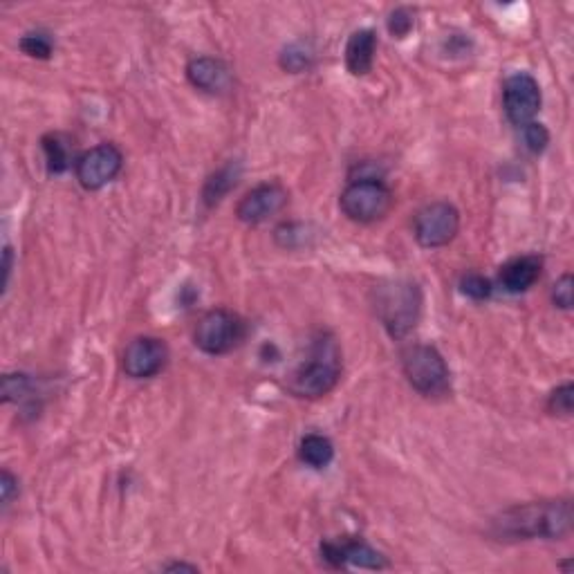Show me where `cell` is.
I'll return each instance as SVG.
<instances>
[{"label": "cell", "mask_w": 574, "mask_h": 574, "mask_svg": "<svg viewBox=\"0 0 574 574\" xmlns=\"http://www.w3.org/2000/svg\"><path fill=\"white\" fill-rule=\"evenodd\" d=\"M341 379V348L337 339L321 332L308 346V353L287 377V391L301 400H319Z\"/></svg>", "instance_id": "7a4b0ae2"}, {"label": "cell", "mask_w": 574, "mask_h": 574, "mask_svg": "<svg viewBox=\"0 0 574 574\" xmlns=\"http://www.w3.org/2000/svg\"><path fill=\"white\" fill-rule=\"evenodd\" d=\"M373 301L377 319L393 339L409 337L418 328L424 299L420 285L415 281L395 279L379 283L373 290Z\"/></svg>", "instance_id": "3957f363"}, {"label": "cell", "mask_w": 574, "mask_h": 574, "mask_svg": "<svg viewBox=\"0 0 574 574\" xmlns=\"http://www.w3.org/2000/svg\"><path fill=\"white\" fill-rule=\"evenodd\" d=\"M164 570H169V572H180V570L198 572V566H189V563H169V566H164Z\"/></svg>", "instance_id": "f1b7e54d"}, {"label": "cell", "mask_w": 574, "mask_h": 574, "mask_svg": "<svg viewBox=\"0 0 574 574\" xmlns=\"http://www.w3.org/2000/svg\"><path fill=\"white\" fill-rule=\"evenodd\" d=\"M169 364V346L160 337H135L122 355V368L131 379H151Z\"/></svg>", "instance_id": "8fae6325"}, {"label": "cell", "mask_w": 574, "mask_h": 574, "mask_svg": "<svg viewBox=\"0 0 574 574\" xmlns=\"http://www.w3.org/2000/svg\"><path fill=\"white\" fill-rule=\"evenodd\" d=\"M521 140H523V146L527 148V151L534 153V155H539V153L545 151V148H548L550 133H548V128H545L543 124L530 122V124L521 126Z\"/></svg>", "instance_id": "603a6c76"}, {"label": "cell", "mask_w": 574, "mask_h": 574, "mask_svg": "<svg viewBox=\"0 0 574 574\" xmlns=\"http://www.w3.org/2000/svg\"><path fill=\"white\" fill-rule=\"evenodd\" d=\"M393 191L379 178H357L350 180L341 191L339 207L344 216L359 225H373V222L388 216L393 209Z\"/></svg>", "instance_id": "5b68a950"}, {"label": "cell", "mask_w": 574, "mask_h": 574, "mask_svg": "<svg viewBox=\"0 0 574 574\" xmlns=\"http://www.w3.org/2000/svg\"><path fill=\"white\" fill-rule=\"evenodd\" d=\"M187 79L193 88L209 95H222L231 88V70L216 57H196L187 63Z\"/></svg>", "instance_id": "4fadbf2b"}, {"label": "cell", "mask_w": 574, "mask_h": 574, "mask_svg": "<svg viewBox=\"0 0 574 574\" xmlns=\"http://www.w3.org/2000/svg\"><path fill=\"white\" fill-rule=\"evenodd\" d=\"M247 337V323L240 314L227 308L209 310L200 317L193 330V344L205 355H227L243 344Z\"/></svg>", "instance_id": "8992f818"}, {"label": "cell", "mask_w": 574, "mask_h": 574, "mask_svg": "<svg viewBox=\"0 0 574 574\" xmlns=\"http://www.w3.org/2000/svg\"><path fill=\"white\" fill-rule=\"evenodd\" d=\"M41 144H43L48 171L52 175L66 173L72 166V148H70L68 137L61 135V133H50V135L43 137Z\"/></svg>", "instance_id": "ac0fdd59"}, {"label": "cell", "mask_w": 574, "mask_h": 574, "mask_svg": "<svg viewBox=\"0 0 574 574\" xmlns=\"http://www.w3.org/2000/svg\"><path fill=\"white\" fill-rule=\"evenodd\" d=\"M375 52H377V34L373 30H357L350 34V39L346 43V68L353 77H366V74L373 70L375 63Z\"/></svg>", "instance_id": "9a60e30c"}, {"label": "cell", "mask_w": 574, "mask_h": 574, "mask_svg": "<svg viewBox=\"0 0 574 574\" xmlns=\"http://www.w3.org/2000/svg\"><path fill=\"white\" fill-rule=\"evenodd\" d=\"M460 292L474 301H487L494 294V285L483 274L467 272L460 279Z\"/></svg>", "instance_id": "ffe728a7"}, {"label": "cell", "mask_w": 574, "mask_h": 574, "mask_svg": "<svg viewBox=\"0 0 574 574\" xmlns=\"http://www.w3.org/2000/svg\"><path fill=\"white\" fill-rule=\"evenodd\" d=\"M574 406V386L566 382L559 388H554L548 400V411L552 415H559V418H570Z\"/></svg>", "instance_id": "cb8c5ba5"}, {"label": "cell", "mask_w": 574, "mask_h": 574, "mask_svg": "<svg viewBox=\"0 0 574 574\" xmlns=\"http://www.w3.org/2000/svg\"><path fill=\"white\" fill-rule=\"evenodd\" d=\"M21 50L27 54V57H32V59H50L52 57V52H54V43L48 34H43V32H30V34H25L23 39H21Z\"/></svg>", "instance_id": "44dd1931"}, {"label": "cell", "mask_w": 574, "mask_h": 574, "mask_svg": "<svg viewBox=\"0 0 574 574\" xmlns=\"http://www.w3.org/2000/svg\"><path fill=\"white\" fill-rule=\"evenodd\" d=\"M460 231V211L451 202H431L413 218V236L424 249L449 245Z\"/></svg>", "instance_id": "52a82bcc"}, {"label": "cell", "mask_w": 574, "mask_h": 574, "mask_svg": "<svg viewBox=\"0 0 574 574\" xmlns=\"http://www.w3.org/2000/svg\"><path fill=\"white\" fill-rule=\"evenodd\" d=\"M124 169L122 148L113 142L92 146L74 160V175L86 191H99L113 182Z\"/></svg>", "instance_id": "ba28073f"}, {"label": "cell", "mask_w": 574, "mask_h": 574, "mask_svg": "<svg viewBox=\"0 0 574 574\" xmlns=\"http://www.w3.org/2000/svg\"><path fill=\"white\" fill-rule=\"evenodd\" d=\"M34 382L23 373L5 375L3 377V400L5 402H21L32 395Z\"/></svg>", "instance_id": "7402d4cb"}, {"label": "cell", "mask_w": 574, "mask_h": 574, "mask_svg": "<svg viewBox=\"0 0 574 574\" xmlns=\"http://www.w3.org/2000/svg\"><path fill=\"white\" fill-rule=\"evenodd\" d=\"M18 478L9 469H3V476H0V496H3V507H9L14 503V498H18Z\"/></svg>", "instance_id": "4316f807"}, {"label": "cell", "mask_w": 574, "mask_h": 574, "mask_svg": "<svg viewBox=\"0 0 574 574\" xmlns=\"http://www.w3.org/2000/svg\"><path fill=\"white\" fill-rule=\"evenodd\" d=\"M240 173H243L240 164L229 162L222 166V169H218L214 175H209V180L205 182V189H202V202H205L207 207H216L218 202L236 187Z\"/></svg>", "instance_id": "e0dca14e"}, {"label": "cell", "mask_w": 574, "mask_h": 574, "mask_svg": "<svg viewBox=\"0 0 574 574\" xmlns=\"http://www.w3.org/2000/svg\"><path fill=\"white\" fill-rule=\"evenodd\" d=\"M541 274H543V258L536 254H525L505 263L501 267V272H498V281H501L505 292L523 294L539 283Z\"/></svg>", "instance_id": "5bb4252c"}, {"label": "cell", "mask_w": 574, "mask_h": 574, "mask_svg": "<svg viewBox=\"0 0 574 574\" xmlns=\"http://www.w3.org/2000/svg\"><path fill=\"white\" fill-rule=\"evenodd\" d=\"M321 559L330 568H359V570H388L391 563L382 552L364 539H330L321 543Z\"/></svg>", "instance_id": "30bf717a"}, {"label": "cell", "mask_w": 574, "mask_h": 574, "mask_svg": "<svg viewBox=\"0 0 574 574\" xmlns=\"http://www.w3.org/2000/svg\"><path fill=\"white\" fill-rule=\"evenodd\" d=\"M299 460L312 469H326L335 460V444L321 433L303 435L299 444Z\"/></svg>", "instance_id": "2e32d148"}, {"label": "cell", "mask_w": 574, "mask_h": 574, "mask_svg": "<svg viewBox=\"0 0 574 574\" xmlns=\"http://www.w3.org/2000/svg\"><path fill=\"white\" fill-rule=\"evenodd\" d=\"M541 86L530 72H514L505 79L503 86V108L509 122L514 126H525L534 122L541 110Z\"/></svg>", "instance_id": "9c48e42d"}, {"label": "cell", "mask_w": 574, "mask_h": 574, "mask_svg": "<svg viewBox=\"0 0 574 574\" xmlns=\"http://www.w3.org/2000/svg\"><path fill=\"white\" fill-rule=\"evenodd\" d=\"M413 25H415V18L406 7L395 9L391 18H388V32L393 34V39H404V36H409Z\"/></svg>", "instance_id": "d4e9b609"}, {"label": "cell", "mask_w": 574, "mask_h": 574, "mask_svg": "<svg viewBox=\"0 0 574 574\" xmlns=\"http://www.w3.org/2000/svg\"><path fill=\"white\" fill-rule=\"evenodd\" d=\"M402 370L406 382L424 397H440L451 388V373L438 348L413 344L402 350Z\"/></svg>", "instance_id": "277c9868"}, {"label": "cell", "mask_w": 574, "mask_h": 574, "mask_svg": "<svg viewBox=\"0 0 574 574\" xmlns=\"http://www.w3.org/2000/svg\"><path fill=\"white\" fill-rule=\"evenodd\" d=\"M12 265H14V249L7 245L3 252V292H7L9 276H12Z\"/></svg>", "instance_id": "83f0119b"}, {"label": "cell", "mask_w": 574, "mask_h": 574, "mask_svg": "<svg viewBox=\"0 0 574 574\" xmlns=\"http://www.w3.org/2000/svg\"><path fill=\"white\" fill-rule=\"evenodd\" d=\"M572 532V501H532L503 509L492 518V534L498 541H561Z\"/></svg>", "instance_id": "6da1fadb"}, {"label": "cell", "mask_w": 574, "mask_h": 574, "mask_svg": "<svg viewBox=\"0 0 574 574\" xmlns=\"http://www.w3.org/2000/svg\"><path fill=\"white\" fill-rule=\"evenodd\" d=\"M312 61H314V54L310 48H305L303 43H292V45H287V48L283 50L281 54V68L285 72H292V74H299V72H305L310 66H312Z\"/></svg>", "instance_id": "d6986e66"}, {"label": "cell", "mask_w": 574, "mask_h": 574, "mask_svg": "<svg viewBox=\"0 0 574 574\" xmlns=\"http://www.w3.org/2000/svg\"><path fill=\"white\" fill-rule=\"evenodd\" d=\"M572 287V274H563L561 279L552 285V303L557 305L559 310H572Z\"/></svg>", "instance_id": "484cf974"}, {"label": "cell", "mask_w": 574, "mask_h": 574, "mask_svg": "<svg viewBox=\"0 0 574 574\" xmlns=\"http://www.w3.org/2000/svg\"><path fill=\"white\" fill-rule=\"evenodd\" d=\"M287 202H290V191L281 182H263L240 198L236 216L245 225H261V222L281 214Z\"/></svg>", "instance_id": "7c38bea8"}]
</instances>
